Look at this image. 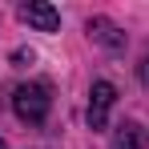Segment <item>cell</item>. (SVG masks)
I'll return each instance as SVG.
<instances>
[{
  "label": "cell",
  "mask_w": 149,
  "mask_h": 149,
  "mask_svg": "<svg viewBox=\"0 0 149 149\" xmlns=\"http://www.w3.org/2000/svg\"><path fill=\"white\" fill-rule=\"evenodd\" d=\"M0 149H4V141H0Z\"/></svg>",
  "instance_id": "obj_7"
},
{
  "label": "cell",
  "mask_w": 149,
  "mask_h": 149,
  "mask_svg": "<svg viewBox=\"0 0 149 149\" xmlns=\"http://www.w3.org/2000/svg\"><path fill=\"white\" fill-rule=\"evenodd\" d=\"M113 101H117V89L109 81H93V93H89V129H105Z\"/></svg>",
  "instance_id": "obj_3"
},
{
  "label": "cell",
  "mask_w": 149,
  "mask_h": 149,
  "mask_svg": "<svg viewBox=\"0 0 149 149\" xmlns=\"http://www.w3.org/2000/svg\"><path fill=\"white\" fill-rule=\"evenodd\" d=\"M141 81H149V56L141 61Z\"/></svg>",
  "instance_id": "obj_6"
},
{
  "label": "cell",
  "mask_w": 149,
  "mask_h": 149,
  "mask_svg": "<svg viewBox=\"0 0 149 149\" xmlns=\"http://www.w3.org/2000/svg\"><path fill=\"white\" fill-rule=\"evenodd\" d=\"M145 145H149V133H145V125H137V121H121L117 133H113V141H109V149H145Z\"/></svg>",
  "instance_id": "obj_4"
},
{
  "label": "cell",
  "mask_w": 149,
  "mask_h": 149,
  "mask_svg": "<svg viewBox=\"0 0 149 149\" xmlns=\"http://www.w3.org/2000/svg\"><path fill=\"white\" fill-rule=\"evenodd\" d=\"M49 105H52V97H49V85H20L16 93H12V109H16V117L20 121H28V125H40L45 117H49Z\"/></svg>",
  "instance_id": "obj_1"
},
{
  "label": "cell",
  "mask_w": 149,
  "mask_h": 149,
  "mask_svg": "<svg viewBox=\"0 0 149 149\" xmlns=\"http://www.w3.org/2000/svg\"><path fill=\"white\" fill-rule=\"evenodd\" d=\"M16 16H20L28 28H36V32H56V28H61V12H56L52 4H45V0H28V4H20Z\"/></svg>",
  "instance_id": "obj_2"
},
{
  "label": "cell",
  "mask_w": 149,
  "mask_h": 149,
  "mask_svg": "<svg viewBox=\"0 0 149 149\" xmlns=\"http://www.w3.org/2000/svg\"><path fill=\"white\" fill-rule=\"evenodd\" d=\"M89 36L101 40L105 49H121V45H125V36L117 32V24H109L105 16H93V20H89Z\"/></svg>",
  "instance_id": "obj_5"
}]
</instances>
